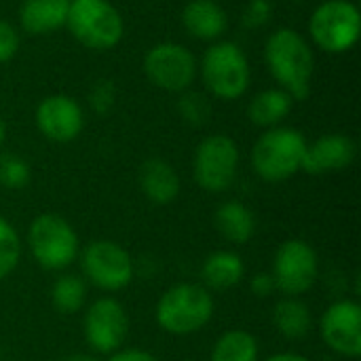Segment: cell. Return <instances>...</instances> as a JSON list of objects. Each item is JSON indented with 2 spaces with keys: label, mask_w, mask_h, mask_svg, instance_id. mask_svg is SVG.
<instances>
[{
  "label": "cell",
  "mask_w": 361,
  "mask_h": 361,
  "mask_svg": "<svg viewBox=\"0 0 361 361\" xmlns=\"http://www.w3.org/2000/svg\"><path fill=\"white\" fill-rule=\"evenodd\" d=\"M264 59L273 78L294 102H302L311 93L315 72V55L309 42L292 27H279L267 38Z\"/></svg>",
  "instance_id": "1"
},
{
  "label": "cell",
  "mask_w": 361,
  "mask_h": 361,
  "mask_svg": "<svg viewBox=\"0 0 361 361\" xmlns=\"http://www.w3.org/2000/svg\"><path fill=\"white\" fill-rule=\"evenodd\" d=\"M214 317V296L201 283L171 286L157 302L159 326L173 336L203 330Z\"/></svg>",
  "instance_id": "2"
},
{
  "label": "cell",
  "mask_w": 361,
  "mask_h": 361,
  "mask_svg": "<svg viewBox=\"0 0 361 361\" xmlns=\"http://www.w3.org/2000/svg\"><path fill=\"white\" fill-rule=\"evenodd\" d=\"M307 144L298 129H267L252 148V167L264 182H286L302 169Z\"/></svg>",
  "instance_id": "3"
},
{
  "label": "cell",
  "mask_w": 361,
  "mask_h": 361,
  "mask_svg": "<svg viewBox=\"0 0 361 361\" xmlns=\"http://www.w3.org/2000/svg\"><path fill=\"white\" fill-rule=\"evenodd\" d=\"M66 25L80 44L93 51L116 47L125 34L121 13L106 0H70Z\"/></svg>",
  "instance_id": "4"
},
{
  "label": "cell",
  "mask_w": 361,
  "mask_h": 361,
  "mask_svg": "<svg viewBox=\"0 0 361 361\" xmlns=\"http://www.w3.org/2000/svg\"><path fill=\"white\" fill-rule=\"evenodd\" d=\"M201 76L214 97L233 102L239 99L250 87V61L239 44L222 40L205 51Z\"/></svg>",
  "instance_id": "5"
},
{
  "label": "cell",
  "mask_w": 361,
  "mask_h": 361,
  "mask_svg": "<svg viewBox=\"0 0 361 361\" xmlns=\"http://www.w3.org/2000/svg\"><path fill=\"white\" fill-rule=\"evenodd\" d=\"M309 32L313 42L326 53H347L351 51L361 32V15L357 4L351 0H326L322 2L311 19Z\"/></svg>",
  "instance_id": "6"
},
{
  "label": "cell",
  "mask_w": 361,
  "mask_h": 361,
  "mask_svg": "<svg viewBox=\"0 0 361 361\" xmlns=\"http://www.w3.org/2000/svg\"><path fill=\"white\" fill-rule=\"evenodd\" d=\"M27 245L34 260L47 271H61L78 256V235L68 220L55 214H42L32 220Z\"/></svg>",
  "instance_id": "7"
},
{
  "label": "cell",
  "mask_w": 361,
  "mask_h": 361,
  "mask_svg": "<svg viewBox=\"0 0 361 361\" xmlns=\"http://www.w3.org/2000/svg\"><path fill=\"white\" fill-rule=\"evenodd\" d=\"M239 167V148L233 137L216 133L205 137L192 161V173L197 184L207 192H224L233 186Z\"/></svg>",
  "instance_id": "8"
},
{
  "label": "cell",
  "mask_w": 361,
  "mask_h": 361,
  "mask_svg": "<svg viewBox=\"0 0 361 361\" xmlns=\"http://www.w3.org/2000/svg\"><path fill=\"white\" fill-rule=\"evenodd\" d=\"M271 275L275 290L283 296L298 298L309 292L319 277L317 252L302 239H288L275 252Z\"/></svg>",
  "instance_id": "9"
},
{
  "label": "cell",
  "mask_w": 361,
  "mask_h": 361,
  "mask_svg": "<svg viewBox=\"0 0 361 361\" xmlns=\"http://www.w3.org/2000/svg\"><path fill=\"white\" fill-rule=\"evenodd\" d=\"M82 275L104 292H118L133 279V260L116 241L99 239L89 243L80 254Z\"/></svg>",
  "instance_id": "10"
},
{
  "label": "cell",
  "mask_w": 361,
  "mask_h": 361,
  "mask_svg": "<svg viewBox=\"0 0 361 361\" xmlns=\"http://www.w3.org/2000/svg\"><path fill=\"white\" fill-rule=\"evenodd\" d=\"M148 80L163 91H186L197 74L195 55L178 42H159L144 57Z\"/></svg>",
  "instance_id": "11"
},
{
  "label": "cell",
  "mask_w": 361,
  "mask_h": 361,
  "mask_svg": "<svg viewBox=\"0 0 361 361\" xmlns=\"http://www.w3.org/2000/svg\"><path fill=\"white\" fill-rule=\"evenodd\" d=\"M82 334L87 345L95 353H104V355L116 353L129 334V317L125 307L114 298L95 300L85 311Z\"/></svg>",
  "instance_id": "12"
},
{
  "label": "cell",
  "mask_w": 361,
  "mask_h": 361,
  "mask_svg": "<svg viewBox=\"0 0 361 361\" xmlns=\"http://www.w3.org/2000/svg\"><path fill=\"white\" fill-rule=\"evenodd\" d=\"M322 341L343 357L361 355V307L355 300H338L319 319Z\"/></svg>",
  "instance_id": "13"
},
{
  "label": "cell",
  "mask_w": 361,
  "mask_h": 361,
  "mask_svg": "<svg viewBox=\"0 0 361 361\" xmlns=\"http://www.w3.org/2000/svg\"><path fill=\"white\" fill-rule=\"evenodd\" d=\"M34 118L38 131L47 140L57 144H68L76 140L85 127V114L80 104L66 93H55L44 97L38 104Z\"/></svg>",
  "instance_id": "14"
},
{
  "label": "cell",
  "mask_w": 361,
  "mask_h": 361,
  "mask_svg": "<svg viewBox=\"0 0 361 361\" xmlns=\"http://www.w3.org/2000/svg\"><path fill=\"white\" fill-rule=\"evenodd\" d=\"M357 154V146L349 135L330 133L322 135L313 144H307V152L302 159V169L309 176H324L332 171L347 169Z\"/></svg>",
  "instance_id": "15"
},
{
  "label": "cell",
  "mask_w": 361,
  "mask_h": 361,
  "mask_svg": "<svg viewBox=\"0 0 361 361\" xmlns=\"http://www.w3.org/2000/svg\"><path fill=\"white\" fill-rule=\"evenodd\" d=\"M68 8L70 0H23L19 8V21L27 34L44 36L66 25Z\"/></svg>",
  "instance_id": "16"
},
{
  "label": "cell",
  "mask_w": 361,
  "mask_h": 361,
  "mask_svg": "<svg viewBox=\"0 0 361 361\" xmlns=\"http://www.w3.org/2000/svg\"><path fill=\"white\" fill-rule=\"evenodd\" d=\"M140 188L154 205H169L180 192V176L163 159H148L140 167Z\"/></svg>",
  "instance_id": "17"
},
{
  "label": "cell",
  "mask_w": 361,
  "mask_h": 361,
  "mask_svg": "<svg viewBox=\"0 0 361 361\" xmlns=\"http://www.w3.org/2000/svg\"><path fill=\"white\" fill-rule=\"evenodd\" d=\"M184 30L199 40H216L226 30V13L214 0H190L182 11Z\"/></svg>",
  "instance_id": "18"
},
{
  "label": "cell",
  "mask_w": 361,
  "mask_h": 361,
  "mask_svg": "<svg viewBox=\"0 0 361 361\" xmlns=\"http://www.w3.org/2000/svg\"><path fill=\"white\" fill-rule=\"evenodd\" d=\"M214 222H216L218 233L235 245L247 243L256 233V218L252 209L239 201L222 203L216 212Z\"/></svg>",
  "instance_id": "19"
},
{
  "label": "cell",
  "mask_w": 361,
  "mask_h": 361,
  "mask_svg": "<svg viewBox=\"0 0 361 361\" xmlns=\"http://www.w3.org/2000/svg\"><path fill=\"white\" fill-rule=\"evenodd\" d=\"M245 273V264L235 252H214L205 258L201 277L207 290H231L235 288Z\"/></svg>",
  "instance_id": "20"
},
{
  "label": "cell",
  "mask_w": 361,
  "mask_h": 361,
  "mask_svg": "<svg viewBox=\"0 0 361 361\" xmlns=\"http://www.w3.org/2000/svg\"><path fill=\"white\" fill-rule=\"evenodd\" d=\"M294 99L283 89H267L254 95L247 108V116L256 127L273 129L292 112Z\"/></svg>",
  "instance_id": "21"
},
{
  "label": "cell",
  "mask_w": 361,
  "mask_h": 361,
  "mask_svg": "<svg viewBox=\"0 0 361 361\" xmlns=\"http://www.w3.org/2000/svg\"><path fill=\"white\" fill-rule=\"evenodd\" d=\"M273 324L281 336L298 341L305 338L311 330V311L302 300L286 296L273 309Z\"/></svg>",
  "instance_id": "22"
},
{
  "label": "cell",
  "mask_w": 361,
  "mask_h": 361,
  "mask_svg": "<svg viewBox=\"0 0 361 361\" xmlns=\"http://www.w3.org/2000/svg\"><path fill=\"white\" fill-rule=\"evenodd\" d=\"M209 361H258V343L245 330H228L216 341Z\"/></svg>",
  "instance_id": "23"
},
{
  "label": "cell",
  "mask_w": 361,
  "mask_h": 361,
  "mask_svg": "<svg viewBox=\"0 0 361 361\" xmlns=\"http://www.w3.org/2000/svg\"><path fill=\"white\" fill-rule=\"evenodd\" d=\"M85 300H87V286L76 275H63L51 288V305L61 315H74L82 311Z\"/></svg>",
  "instance_id": "24"
},
{
  "label": "cell",
  "mask_w": 361,
  "mask_h": 361,
  "mask_svg": "<svg viewBox=\"0 0 361 361\" xmlns=\"http://www.w3.org/2000/svg\"><path fill=\"white\" fill-rule=\"evenodd\" d=\"M21 256V241L13 224L0 218V281H4L17 267Z\"/></svg>",
  "instance_id": "25"
},
{
  "label": "cell",
  "mask_w": 361,
  "mask_h": 361,
  "mask_svg": "<svg viewBox=\"0 0 361 361\" xmlns=\"http://www.w3.org/2000/svg\"><path fill=\"white\" fill-rule=\"evenodd\" d=\"M178 110H180V116L192 127H203L212 118L209 97H205L199 91H186L178 102Z\"/></svg>",
  "instance_id": "26"
},
{
  "label": "cell",
  "mask_w": 361,
  "mask_h": 361,
  "mask_svg": "<svg viewBox=\"0 0 361 361\" xmlns=\"http://www.w3.org/2000/svg\"><path fill=\"white\" fill-rule=\"evenodd\" d=\"M27 184H30V165L13 152L0 154V186L19 190Z\"/></svg>",
  "instance_id": "27"
},
{
  "label": "cell",
  "mask_w": 361,
  "mask_h": 361,
  "mask_svg": "<svg viewBox=\"0 0 361 361\" xmlns=\"http://www.w3.org/2000/svg\"><path fill=\"white\" fill-rule=\"evenodd\" d=\"M116 99V89L112 85V80H97L89 93V104L97 114H106L112 110Z\"/></svg>",
  "instance_id": "28"
},
{
  "label": "cell",
  "mask_w": 361,
  "mask_h": 361,
  "mask_svg": "<svg viewBox=\"0 0 361 361\" xmlns=\"http://www.w3.org/2000/svg\"><path fill=\"white\" fill-rule=\"evenodd\" d=\"M271 11H273V6L269 0H252L243 13V23L247 27H260L269 21Z\"/></svg>",
  "instance_id": "29"
},
{
  "label": "cell",
  "mask_w": 361,
  "mask_h": 361,
  "mask_svg": "<svg viewBox=\"0 0 361 361\" xmlns=\"http://www.w3.org/2000/svg\"><path fill=\"white\" fill-rule=\"evenodd\" d=\"M19 49V34L15 27L0 19V63L8 61Z\"/></svg>",
  "instance_id": "30"
},
{
  "label": "cell",
  "mask_w": 361,
  "mask_h": 361,
  "mask_svg": "<svg viewBox=\"0 0 361 361\" xmlns=\"http://www.w3.org/2000/svg\"><path fill=\"white\" fill-rule=\"evenodd\" d=\"M250 288H252V294H254V296H258V298H267V296H271V294L275 292L273 275H271V273H258V275L252 279Z\"/></svg>",
  "instance_id": "31"
},
{
  "label": "cell",
  "mask_w": 361,
  "mask_h": 361,
  "mask_svg": "<svg viewBox=\"0 0 361 361\" xmlns=\"http://www.w3.org/2000/svg\"><path fill=\"white\" fill-rule=\"evenodd\" d=\"M108 361H159L154 355L140 351V349H125V351H116L110 355Z\"/></svg>",
  "instance_id": "32"
},
{
  "label": "cell",
  "mask_w": 361,
  "mask_h": 361,
  "mask_svg": "<svg viewBox=\"0 0 361 361\" xmlns=\"http://www.w3.org/2000/svg\"><path fill=\"white\" fill-rule=\"evenodd\" d=\"M267 361H311L305 355H298V353H277V355H271Z\"/></svg>",
  "instance_id": "33"
},
{
  "label": "cell",
  "mask_w": 361,
  "mask_h": 361,
  "mask_svg": "<svg viewBox=\"0 0 361 361\" xmlns=\"http://www.w3.org/2000/svg\"><path fill=\"white\" fill-rule=\"evenodd\" d=\"M63 361H99V360H95V357H91V355H87V353H74V355H68Z\"/></svg>",
  "instance_id": "34"
},
{
  "label": "cell",
  "mask_w": 361,
  "mask_h": 361,
  "mask_svg": "<svg viewBox=\"0 0 361 361\" xmlns=\"http://www.w3.org/2000/svg\"><path fill=\"white\" fill-rule=\"evenodd\" d=\"M4 137H6V125H4V121L0 116V146L4 144Z\"/></svg>",
  "instance_id": "35"
}]
</instances>
